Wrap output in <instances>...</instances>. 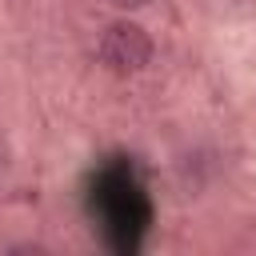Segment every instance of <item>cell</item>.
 <instances>
[{
  "instance_id": "6da1fadb",
  "label": "cell",
  "mask_w": 256,
  "mask_h": 256,
  "mask_svg": "<svg viewBox=\"0 0 256 256\" xmlns=\"http://www.w3.org/2000/svg\"><path fill=\"white\" fill-rule=\"evenodd\" d=\"M100 60H104L112 72L132 76V72H140V68L152 60V40H148V32H144L140 24L116 20V24H108L104 36H100Z\"/></svg>"
},
{
  "instance_id": "7a4b0ae2",
  "label": "cell",
  "mask_w": 256,
  "mask_h": 256,
  "mask_svg": "<svg viewBox=\"0 0 256 256\" xmlns=\"http://www.w3.org/2000/svg\"><path fill=\"white\" fill-rule=\"evenodd\" d=\"M112 4H116V8H144L148 0H112Z\"/></svg>"
}]
</instances>
